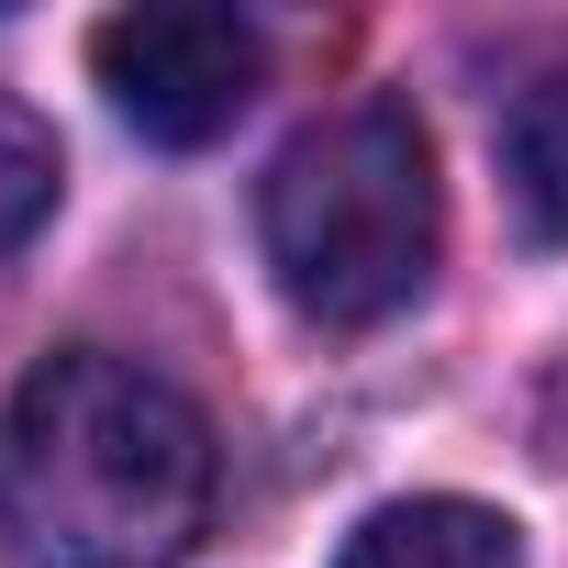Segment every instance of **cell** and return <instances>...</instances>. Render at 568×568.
<instances>
[{
    "mask_svg": "<svg viewBox=\"0 0 568 568\" xmlns=\"http://www.w3.org/2000/svg\"><path fill=\"white\" fill-rule=\"evenodd\" d=\"M335 568H524V535H513V513H490V501L424 490V501L368 513Z\"/></svg>",
    "mask_w": 568,
    "mask_h": 568,
    "instance_id": "obj_4",
    "label": "cell"
},
{
    "mask_svg": "<svg viewBox=\"0 0 568 568\" xmlns=\"http://www.w3.org/2000/svg\"><path fill=\"white\" fill-rule=\"evenodd\" d=\"M45 212H57V134H45L34 101L0 90V256H12Z\"/></svg>",
    "mask_w": 568,
    "mask_h": 568,
    "instance_id": "obj_6",
    "label": "cell"
},
{
    "mask_svg": "<svg viewBox=\"0 0 568 568\" xmlns=\"http://www.w3.org/2000/svg\"><path fill=\"white\" fill-rule=\"evenodd\" d=\"M90 68H101L112 112L145 145H212L256 101L267 45H256L245 12H212V0H145V12H112L90 34Z\"/></svg>",
    "mask_w": 568,
    "mask_h": 568,
    "instance_id": "obj_3",
    "label": "cell"
},
{
    "mask_svg": "<svg viewBox=\"0 0 568 568\" xmlns=\"http://www.w3.org/2000/svg\"><path fill=\"white\" fill-rule=\"evenodd\" d=\"M501 168H513V201L546 245H568V57L535 68L513 90V123H501Z\"/></svg>",
    "mask_w": 568,
    "mask_h": 568,
    "instance_id": "obj_5",
    "label": "cell"
},
{
    "mask_svg": "<svg viewBox=\"0 0 568 568\" xmlns=\"http://www.w3.org/2000/svg\"><path fill=\"white\" fill-rule=\"evenodd\" d=\"M256 245L302 324H324V335L390 324L435 278V245H446V190H435L424 123L402 101H357V112H324L313 134H291L256 190Z\"/></svg>",
    "mask_w": 568,
    "mask_h": 568,
    "instance_id": "obj_2",
    "label": "cell"
},
{
    "mask_svg": "<svg viewBox=\"0 0 568 568\" xmlns=\"http://www.w3.org/2000/svg\"><path fill=\"white\" fill-rule=\"evenodd\" d=\"M212 524V424L134 357L68 346L0 402V557L179 568Z\"/></svg>",
    "mask_w": 568,
    "mask_h": 568,
    "instance_id": "obj_1",
    "label": "cell"
}]
</instances>
